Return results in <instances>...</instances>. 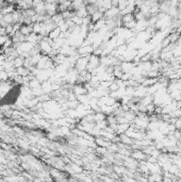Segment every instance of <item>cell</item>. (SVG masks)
Wrapping results in <instances>:
<instances>
[{
  "label": "cell",
  "mask_w": 181,
  "mask_h": 182,
  "mask_svg": "<svg viewBox=\"0 0 181 182\" xmlns=\"http://www.w3.org/2000/svg\"><path fill=\"white\" fill-rule=\"evenodd\" d=\"M118 135H120V141L123 143V144L127 145V146H131V145L133 144V140L131 139L130 136H128L126 133H121Z\"/></svg>",
  "instance_id": "277c9868"
},
{
  "label": "cell",
  "mask_w": 181,
  "mask_h": 182,
  "mask_svg": "<svg viewBox=\"0 0 181 182\" xmlns=\"http://www.w3.org/2000/svg\"><path fill=\"white\" fill-rule=\"evenodd\" d=\"M131 157H132L133 159H135V160L141 161V162H142V161L146 160L147 155L142 149H135L132 153H131Z\"/></svg>",
  "instance_id": "3957f363"
},
{
  "label": "cell",
  "mask_w": 181,
  "mask_h": 182,
  "mask_svg": "<svg viewBox=\"0 0 181 182\" xmlns=\"http://www.w3.org/2000/svg\"><path fill=\"white\" fill-rule=\"evenodd\" d=\"M180 80H181V78H180Z\"/></svg>",
  "instance_id": "9c48e42d"
},
{
  "label": "cell",
  "mask_w": 181,
  "mask_h": 182,
  "mask_svg": "<svg viewBox=\"0 0 181 182\" xmlns=\"http://www.w3.org/2000/svg\"><path fill=\"white\" fill-rule=\"evenodd\" d=\"M130 125H131V124H117V126H116V129H115L116 134L125 133L127 130L129 129Z\"/></svg>",
  "instance_id": "5b68a950"
},
{
  "label": "cell",
  "mask_w": 181,
  "mask_h": 182,
  "mask_svg": "<svg viewBox=\"0 0 181 182\" xmlns=\"http://www.w3.org/2000/svg\"><path fill=\"white\" fill-rule=\"evenodd\" d=\"M120 9H118L117 7H110V9H108L107 11H105L103 13V17L105 18V19H112V18L116 17L117 15H120Z\"/></svg>",
  "instance_id": "7a4b0ae2"
},
{
  "label": "cell",
  "mask_w": 181,
  "mask_h": 182,
  "mask_svg": "<svg viewBox=\"0 0 181 182\" xmlns=\"http://www.w3.org/2000/svg\"><path fill=\"white\" fill-rule=\"evenodd\" d=\"M62 34V32H61V30L59 29L58 27H56L53 30H51L50 32H49V34H48V37L49 38H51V40H56V38H58V37H60Z\"/></svg>",
  "instance_id": "52a82bcc"
},
{
  "label": "cell",
  "mask_w": 181,
  "mask_h": 182,
  "mask_svg": "<svg viewBox=\"0 0 181 182\" xmlns=\"http://www.w3.org/2000/svg\"><path fill=\"white\" fill-rule=\"evenodd\" d=\"M127 6H128V0H118L117 7L120 9V11H123V10H125Z\"/></svg>",
  "instance_id": "ba28073f"
},
{
  "label": "cell",
  "mask_w": 181,
  "mask_h": 182,
  "mask_svg": "<svg viewBox=\"0 0 181 182\" xmlns=\"http://www.w3.org/2000/svg\"><path fill=\"white\" fill-rule=\"evenodd\" d=\"M87 62H89V56H80L79 58L77 59L76 63H75V68H76L79 72L86 71Z\"/></svg>",
  "instance_id": "6da1fadb"
},
{
  "label": "cell",
  "mask_w": 181,
  "mask_h": 182,
  "mask_svg": "<svg viewBox=\"0 0 181 182\" xmlns=\"http://www.w3.org/2000/svg\"><path fill=\"white\" fill-rule=\"evenodd\" d=\"M75 15H77V16L81 17V18H84L85 16H87L89 13H87L86 6H82L81 7H79L78 10H76V11H75Z\"/></svg>",
  "instance_id": "8992f818"
}]
</instances>
